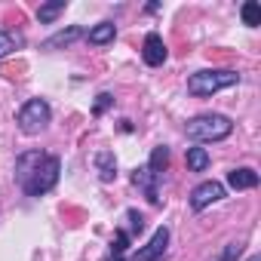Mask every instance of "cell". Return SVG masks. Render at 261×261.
<instances>
[{
  "label": "cell",
  "mask_w": 261,
  "mask_h": 261,
  "mask_svg": "<svg viewBox=\"0 0 261 261\" xmlns=\"http://www.w3.org/2000/svg\"><path fill=\"white\" fill-rule=\"evenodd\" d=\"M114 37H117V25H114V22H98V25L89 28V34H86V40H89L92 46H108V43H114Z\"/></svg>",
  "instance_id": "obj_11"
},
{
  "label": "cell",
  "mask_w": 261,
  "mask_h": 261,
  "mask_svg": "<svg viewBox=\"0 0 261 261\" xmlns=\"http://www.w3.org/2000/svg\"><path fill=\"white\" fill-rule=\"evenodd\" d=\"M206 166H209V151L206 148H188V169L206 172Z\"/></svg>",
  "instance_id": "obj_16"
},
{
  "label": "cell",
  "mask_w": 261,
  "mask_h": 261,
  "mask_svg": "<svg viewBox=\"0 0 261 261\" xmlns=\"http://www.w3.org/2000/svg\"><path fill=\"white\" fill-rule=\"evenodd\" d=\"M218 200H224V185L221 181H203L191 191V209L194 212H203L206 206H212Z\"/></svg>",
  "instance_id": "obj_6"
},
{
  "label": "cell",
  "mask_w": 261,
  "mask_h": 261,
  "mask_svg": "<svg viewBox=\"0 0 261 261\" xmlns=\"http://www.w3.org/2000/svg\"><path fill=\"white\" fill-rule=\"evenodd\" d=\"M126 218H129V230H126L129 237H133V233H142V230H145V218H142L136 209H129V212H126Z\"/></svg>",
  "instance_id": "obj_20"
},
{
  "label": "cell",
  "mask_w": 261,
  "mask_h": 261,
  "mask_svg": "<svg viewBox=\"0 0 261 261\" xmlns=\"http://www.w3.org/2000/svg\"><path fill=\"white\" fill-rule=\"evenodd\" d=\"M166 56H169V49H166L163 37H160L157 31H151V34L145 37V43H142V59H145V65L160 68V65L166 62Z\"/></svg>",
  "instance_id": "obj_8"
},
{
  "label": "cell",
  "mask_w": 261,
  "mask_h": 261,
  "mask_svg": "<svg viewBox=\"0 0 261 261\" xmlns=\"http://www.w3.org/2000/svg\"><path fill=\"white\" fill-rule=\"evenodd\" d=\"M249 261H261V255H252V258H249Z\"/></svg>",
  "instance_id": "obj_21"
},
{
  "label": "cell",
  "mask_w": 261,
  "mask_h": 261,
  "mask_svg": "<svg viewBox=\"0 0 261 261\" xmlns=\"http://www.w3.org/2000/svg\"><path fill=\"white\" fill-rule=\"evenodd\" d=\"M92 163H95V172H98V178L105 185L117 178V157H114V151H98L92 157Z\"/></svg>",
  "instance_id": "obj_10"
},
{
  "label": "cell",
  "mask_w": 261,
  "mask_h": 261,
  "mask_svg": "<svg viewBox=\"0 0 261 261\" xmlns=\"http://www.w3.org/2000/svg\"><path fill=\"white\" fill-rule=\"evenodd\" d=\"M59 172H62V160L56 154H43V151H25L16 160V185L28 194V197H43L59 185Z\"/></svg>",
  "instance_id": "obj_1"
},
{
  "label": "cell",
  "mask_w": 261,
  "mask_h": 261,
  "mask_svg": "<svg viewBox=\"0 0 261 261\" xmlns=\"http://www.w3.org/2000/svg\"><path fill=\"white\" fill-rule=\"evenodd\" d=\"M240 83V74L237 71H227V68H206V71H197L188 77V92L197 95V98H206V95H215L221 89H230Z\"/></svg>",
  "instance_id": "obj_2"
},
{
  "label": "cell",
  "mask_w": 261,
  "mask_h": 261,
  "mask_svg": "<svg viewBox=\"0 0 261 261\" xmlns=\"http://www.w3.org/2000/svg\"><path fill=\"white\" fill-rule=\"evenodd\" d=\"M185 133L194 142H221L233 133V120L224 114H200V117L188 120Z\"/></svg>",
  "instance_id": "obj_3"
},
{
  "label": "cell",
  "mask_w": 261,
  "mask_h": 261,
  "mask_svg": "<svg viewBox=\"0 0 261 261\" xmlns=\"http://www.w3.org/2000/svg\"><path fill=\"white\" fill-rule=\"evenodd\" d=\"M49 120H53V111H49V105H46L43 98L25 101V105L19 108V114H16V123H19V129H22L25 136L43 133V129L49 126Z\"/></svg>",
  "instance_id": "obj_4"
},
{
  "label": "cell",
  "mask_w": 261,
  "mask_h": 261,
  "mask_svg": "<svg viewBox=\"0 0 261 261\" xmlns=\"http://www.w3.org/2000/svg\"><path fill=\"white\" fill-rule=\"evenodd\" d=\"M111 105H114V95H111V92H98V95H95V105H92V117H101Z\"/></svg>",
  "instance_id": "obj_19"
},
{
  "label": "cell",
  "mask_w": 261,
  "mask_h": 261,
  "mask_svg": "<svg viewBox=\"0 0 261 261\" xmlns=\"http://www.w3.org/2000/svg\"><path fill=\"white\" fill-rule=\"evenodd\" d=\"M166 246H169V227L163 224V227H157V230H154V237L148 240V246H142L139 252H133L126 261H163Z\"/></svg>",
  "instance_id": "obj_5"
},
{
  "label": "cell",
  "mask_w": 261,
  "mask_h": 261,
  "mask_svg": "<svg viewBox=\"0 0 261 261\" xmlns=\"http://www.w3.org/2000/svg\"><path fill=\"white\" fill-rule=\"evenodd\" d=\"M227 185H230L233 191H252V188H258V172L249 169V166L230 169V172H227Z\"/></svg>",
  "instance_id": "obj_9"
},
{
  "label": "cell",
  "mask_w": 261,
  "mask_h": 261,
  "mask_svg": "<svg viewBox=\"0 0 261 261\" xmlns=\"http://www.w3.org/2000/svg\"><path fill=\"white\" fill-rule=\"evenodd\" d=\"M133 185L148 197L151 206H160V175H154L148 166H136L133 169Z\"/></svg>",
  "instance_id": "obj_7"
},
{
  "label": "cell",
  "mask_w": 261,
  "mask_h": 261,
  "mask_svg": "<svg viewBox=\"0 0 261 261\" xmlns=\"http://www.w3.org/2000/svg\"><path fill=\"white\" fill-rule=\"evenodd\" d=\"M77 37H83V28L71 25V28H65V31H59V34H53V37L43 43V49H59V46H68V43H74Z\"/></svg>",
  "instance_id": "obj_12"
},
{
  "label": "cell",
  "mask_w": 261,
  "mask_h": 261,
  "mask_svg": "<svg viewBox=\"0 0 261 261\" xmlns=\"http://www.w3.org/2000/svg\"><path fill=\"white\" fill-rule=\"evenodd\" d=\"M65 7H68V0H53V4H40L37 19H40L43 25H49V22H56V19L65 13Z\"/></svg>",
  "instance_id": "obj_14"
},
{
  "label": "cell",
  "mask_w": 261,
  "mask_h": 261,
  "mask_svg": "<svg viewBox=\"0 0 261 261\" xmlns=\"http://www.w3.org/2000/svg\"><path fill=\"white\" fill-rule=\"evenodd\" d=\"M240 13H243V22H246L249 28H258V25H261V7L255 4V0L243 4V10H240Z\"/></svg>",
  "instance_id": "obj_17"
},
{
  "label": "cell",
  "mask_w": 261,
  "mask_h": 261,
  "mask_svg": "<svg viewBox=\"0 0 261 261\" xmlns=\"http://www.w3.org/2000/svg\"><path fill=\"white\" fill-rule=\"evenodd\" d=\"M166 166H169V148H166V145H157V148L151 151L148 169H151L154 175H163V172H166Z\"/></svg>",
  "instance_id": "obj_13"
},
{
  "label": "cell",
  "mask_w": 261,
  "mask_h": 261,
  "mask_svg": "<svg viewBox=\"0 0 261 261\" xmlns=\"http://www.w3.org/2000/svg\"><path fill=\"white\" fill-rule=\"evenodd\" d=\"M240 252H243V240H230V243H224V249H221V255L215 261H237Z\"/></svg>",
  "instance_id": "obj_18"
},
{
  "label": "cell",
  "mask_w": 261,
  "mask_h": 261,
  "mask_svg": "<svg viewBox=\"0 0 261 261\" xmlns=\"http://www.w3.org/2000/svg\"><path fill=\"white\" fill-rule=\"evenodd\" d=\"M22 43H25V40H22V34H16V31H7V28H0V59H7L10 53H16Z\"/></svg>",
  "instance_id": "obj_15"
}]
</instances>
